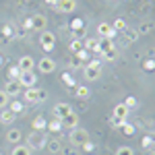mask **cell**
I'll list each match as a JSON object with an SVG mask.
<instances>
[{
    "label": "cell",
    "instance_id": "8fae6325",
    "mask_svg": "<svg viewBox=\"0 0 155 155\" xmlns=\"http://www.w3.org/2000/svg\"><path fill=\"white\" fill-rule=\"evenodd\" d=\"M17 66L21 68V72H31L33 66H35V60L31 58V56H21L19 62H17Z\"/></svg>",
    "mask_w": 155,
    "mask_h": 155
},
{
    "label": "cell",
    "instance_id": "681fc988",
    "mask_svg": "<svg viewBox=\"0 0 155 155\" xmlns=\"http://www.w3.org/2000/svg\"><path fill=\"white\" fill-rule=\"evenodd\" d=\"M151 155H155V151H151Z\"/></svg>",
    "mask_w": 155,
    "mask_h": 155
},
{
    "label": "cell",
    "instance_id": "d590c367",
    "mask_svg": "<svg viewBox=\"0 0 155 155\" xmlns=\"http://www.w3.org/2000/svg\"><path fill=\"white\" fill-rule=\"evenodd\" d=\"M124 35H126V39H124V44H132L134 39H137V31H124Z\"/></svg>",
    "mask_w": 155,
    "mask_h": 155
},
{
    "label": "cell",
    "instance_id": "52a82bcc",
    "mask_svg": "<svg viewBox=\"0 0 155 155\" xmlns=\"http://www.w3.org/2000/svg\"><path fill=\"white\" fill-rule=\"evenodd\" d=\"M37 71H39V72H44V74H50V72H54V71H56V62L50 58V56H44V58L37 62Z\"/></svg>",
    "mask_w": 155,
    "mask_h": 155
},
{
    "label": "cell",
    "instance_id": "7a4b0ae2",
    "mask_svg": "<svg viewBox=\"0 0 155 155\" xmlns=\"http://www.w3.org/2000/svg\"><path fill=\"white\" fill-rule=\"evenodd\" d=\"M46 97H48V93L44 89H33V87L25 89V93H23L25 104H39V101H46Z\"/></svg>",
    "mask_w": 155,
    "mask_h": 155
},
{
    "label": "cell",
    "instance_id": "ab89813d",
    "mask_svg": "<svg viewBox=\"0 0 155 155\" xmlns=\"http://www.w3.org/2000/svg\"><path fill=\"white\" fill-rule=\"evenodd\" d=\"M87 66H89V68H99V71H101V62H99V60H87Z\"/></svg>",
    "mask_w": 155,
    "mask_h": 155
},
{
    "label": "cell",
    "instance_id": "d4e9b609",
    "mask_svg": "<svg viewBox=\"0 0 155 155\" xmlns=\"http://www.w3.org/2000/svg\"><path fill=\"white\" fill-rule=\"evenodd\" d=\"M112 27L116 29V31H126L128 29V23H126V19H122V17H118L114 23H112Z\"/></svg>",
    "mask_w": 155,
    "mask_h": 155
},
{
    "label": "cell",
    "instance_id": "cb8c5ba5",
    "mask_svg": "<svg viewBox=\"0 0 155 155\" xmlns=\"http://www.w3.org/2000/svg\"><path fill=\"white\" fill-rule=\"evenodd\" d=\"M8 110H11L12 114H21V112L25 110V104H23V101H19V99H12V101H11V107H8Z\"/></svg>",
    "mask_w": 155,
    "mask_h": 155
},
{
    "label": "cell",
    "instance_id": "74e56055",
    "mask_svg": "<svg viewBox=\"0 0 155 155\" xmlns=\"http://www.w3.org/2000/svg\"><path fill=\"white\" fill-rule=\"evenodd\" d=\"M155 143L153 137H143V141H141V145H143V149H147V147H151V145Z\"/></svg>",
    "mask_w": 155,
    "mask_h": 155
},
{
    "label": "cell",
    "instance_id": "603a6c76",
    "mask_svg": "<svg viewBox=\"0 0 155 155\" xmlns=\"http://www.w3.org/2000/svg\"><path fill=\"white\" fill-rule=\"evenodd\" d=\"M11 155H31V147H27V145H15V149H12Z\"/></svg>",
    "mask_w": 155,
    "mask_h": 155
},
{
    "label": "cell",
    "instance_id": "8d00e7d4",
    "mask_svg": "<svg viewBox=\"0 0 155 155\" xmlns=\"http://www.w3.org/2000/svg\"><path fill=\"white\" fill-rule=\"evenodd\" d=\"M60 153H64V155H79L77 153V147H62V151H60Z\"/></svg>",
    "mask_w": 155,
    "mask_h": 155
},
{
    "label": "cell",
    "instance_id": "4dcf8cb0",
    "mask_svg": "<svg viewBox=\"0 0 155 155\" xmlns=\"http://www.w3.org/2000/svg\"><path fill=\"white\" fill-rule=\"evenodd\" d=\"M124 106L128 107V110H132V107H137V106H139V99H137L134 95H128L126 99H124Z\"/></svg>",
    "mask_w": 155,
    "mask_h": 155
},
{
    "label": "cell",
    "instance_id": "9a60e30c",
    "mask_svg": "<svg viewBox=\"0 0 155 155\" xmlns=\"http://www.w3.org/2000/svg\"><path fill=\"white\" fill-rule=\"evenodd\" d=\"M71 112H72V107L68 106V104H56V107H54V116L58 120H62L64 116H68Z\"/></svg>",
    "mask_w": 155,
    "mask_h": 155
},
{
    "label": "cell",
    "instance_id": "83f0119b",
    "mask_svg": "<svg viewBox=\"0 0 155 155\" xmlns=\"http://www.w3.org/2000/svg\"><path fill=\"white\" fill-rule=\"evenodd\" d=\"M8 101H11V97H8V93H6L4 89H0V110H4V107L8 106Z\"/></svg>",
    "mask_w": 155,
    "mask_h": 155
},
{
    "label": "cell",
    "instance_id": "ffe728a7",
    "mask_svg": "<svg viewBox=\"0 0 155 155\" xmlns=\"http://www.w3.org/2000/svg\"><path fill=\"white\" fill-rule=\"evenodd\" d=\"M15 118H17V114H12L11 110H2V114H0V122L2 124H11V122H15Z\"/></svg>",
    "mask_w": 155,
    "mask_h": 155
},
{
    "label": "cell",
    "instance_id": "b9f144b4",
    "mask_svg": "<svg viewBox=\"0 0 155 155\" xmlns=\"http://www.w3.org/2000/svg\"><path fill=\"white\" fill-rule=\"evenodd\" d=\"M81 147H83V149L87 151V153H93V151H95V145L91 143V141H87V143H85V145H81Z\"/></svg>",
    "mask_w": 155,
    "mask_h": 155
},
{
    "label": "cell",
    "instance_id": "e0dca14e",
    "mask_svg": "<svg viewBox=\"0 0 155 155\" xmlns=\"http://www.w3.org/2000/svg\"><path fill=\"white\" fill-rule=\"evenodd\" d=\"M31 126H33V130L44 132L46 128H48V120L44 118V116H35V118H33V122H31Z\"/></svg>",
    "mask_w": 155,
    "mask_h": 155
},
{
    "label": "cell",
    "instance_id": "e575fe53",
    "mask_svg": "<svg viewBox=\"0 0 155 155\" xmlns=\"http://www.w3.org/2000/svg\"><path fill=\"white\" fill-rule=\"evenodd\" d=\"M81 46H83V39H79V37H74V39L71 41V50H72V52H79Z\"/></svg>",
    "mask_w": 155,
    "mask_h": 155
},
{
    "label": "cell",
    "instance_id": "484cf974",
    "mask_svg": "<svg viewBox=\"0 0 155 155\" xmlns=\"http://www.w3.org/2000/svg\"><path fill=\"white\" fill-rule=\"evenodd\" d=\"M74 58L79 60V62H87V60H91V56H89V52L85 48H81L79 52H74Z\"/></svg>",
    "mask_w": 155,
    "mask_h": 155
},
{
    "label": "cell",
    "instance_id": "d6a6232c",
    "mask_svg": "<svg viewBox=\"0 0 155 155\" xmlns=\"http://www.w3.org/2000/svg\"><path fill=\"white\" fill-rule=\"evenodd\" d=\"M2 35H4V37H12V35H15V27H12L11 23H6L4 27H2Z\"/></svg>",
    "mask_w": 155,
    "mask_h": 155
},
{
    "label": "cell",
    "instance_id": "ba28073f",
    "mask_svg": "<svg viewBox=\"0 0 155 155\" xmlns=\"http://www.w3.org/2000/svg\"><path fill=\"white\" fill-rule=\"evenodd\" d=\"M58 12H64V15H71V12L77 11V0H58V4L54 6Z\"/></svg>",
    "mask_w": 155,
    "mask_h": 155
},
{
    "label": "cell",
    "instance_id": "c3c4849f",
    "mask_svg": "<svg viewBox=\"0 0 155 155\" xmlns=\"http://www.w3.org/2000/svg\"><path fill=\"white\" fill-rule=\"evenodd\" d=\"M2 64H4V56H0V66H2Z\"/></svg>",
    "mask_w": 155,
    "mask_h": 155
},
{
    "label": "cell",
    "instance_id": "277c9868",
    "mask_svg": "<svg viewBox=\"0 0 155 155\" xmlns=\"http://www.w3.org/2000/svg\"><path fill=\"white\" fill-rule=\"evenodd\" d=\"M39 44H41V48L46 50V52H52L54 46H56V35L46 29V31H41V35H39Z\"/></svg>",
    "mask_w": 155,
    "mask_h": 155
},
{
    "label": "cell",
    "instance_id": "f1b7e54d",
    "mask_svg": "<svg viewBox=\"0 0 155 155\" xmlns=\"http://www.w3.org/2000/svg\"><path fill=\"white\" fill-rule=\"evenodd\" d=\"M71 29H72V31H83L85 23L81 21V19H72V21H71Z\"/></svg>",
    "mask_w": 155,
    "mask_h": 155
},
{
    "label": "cell",
    "instance_id": "ee69618b",
    "mask_svg": "<svg viewBox=\"0 0 155 155\" xmlns=\"http://www.w3.org/2000/svg\"><path fill=\"white\" fill-rule=\"evenodd\" d=\"M106 60H116V50H112L110 54H106Z\"/></svg>",
    "mask_w": 155,
    "mask_h": 155
},
{
    "label": "cell",
    "instance_id": "60d3db41",
    "mask_svg": "<svg viewBox=\"0 0 155 155\" xmlns=\"http://www.w3.org/2000/svg\"><path fill=\"white\" fill-rule=\"evenodd\" d=\"M143 66L147 68V71H153V68H155V60H153V58H147V60L143 62Z\"/></svg>",
    "mask_w": 155,
    "mask_h": 155
},
{
    "label": "cell",
    "instance_id": "bcb514c9",
    "mask_svg": "<svg viewBox=\"0 0 155 155\" xmlns=\"http://www.w3.org/2000/svg\"><path fill=\"white\" fill-rule=\"evenodd\" d=\"M23 27H25V29H31V19H25V21H23Z\"/></svg>",
    "mask_w": 155,
    "mask_h": 155
},
{
    "label": "cell",
    "instance_id": "f6af8a7d",
    "mask_svg": "<svg viewBox=\"0 0 155 155\" xmlns=\"http://www.w3.org/2000/svg\"><path fill=\"white\" fill-rule=\"evenodd\" d=\"M62 79H64V81H66L68 85H74V81H72V77H71V74H64Z\"/></svg>",
    "mask_w": 155,
    "mask_h": 155
},
{
    "label": "cell",
    "instance_id": "d6986e66",
    "mask_svg": "<svg viewBox=\"0 0 155 155\" xmlns=\"http://www.w3.org/2000/svg\"><path fill=\"white\" fill-rule=\"evenodd\" d=\"M85 79H87V81H97V79H99V77H101V71H99V68H89V66H85Z\"/></svg>",
    "mask_w": 155,
    "mask_h": 155
},
{
    "label": "cell",
    "instance_id": "7dc6e473",
    "mask_svg": "<svg viewBox=\"0 0 155 155\" xmlns=\"http://www.w3.org/2000/svg\"><path fill=\"white\" fill-rule=\"evenodd\" d=\"M46 4H50V6H56V4H58V0H46Z\"/></svg>",
    "mask_w": 155,
    "mask_h": 155
},
{
    "label": "cell",
    "instance_id": "8992f818",
    "mask_svg": "<svg viewBox=\"0 0 155 155\" xmlns=\"http://www.w3.org/2000/svg\"><path fill=\"white\" fill-rule=\"evenodd\" d=\"M116 33H118V31L112 27V23H106V21H104V23L97 25V37H107V39H114V37H116Z\"/></svg>",
    "mask_w": 155,
    "mask_h": 155
},
{
    "label": "cell",
    "instance_id": "4316f807",
    "mask_svg": "<svg viewBox=\"0 0 155 155\" xmlns=\"http://www.w3.org/2000/svg\"><path fill=\"white\" fill-rule=\"evenodd\" d=\"M83 46H85V50L87 52H95V48H97V39H93V37H87L83 41Z\"/></svg>",
    "mask_w": 155,
    "mask_h": 155
},
{
    "label": "cell",
    "instance_id": "836d02e7",
    "mask_svg": "<svg viewBox=\"0 0 155 155\" xmlns=\"http://www.w3.org/2000/svg\"><path fill=\"white\" fill-rule=\"evenodd\" d=\"M134 130H137V128H134V124L124 122V126H122V132H124V134H128V137H130V134H134Z\"/></svg>",
    "mask_w": 155,
    "mask_h": 155
},
{
    "label": "cell",
    "instance_id": "1f68e13d",
    "mask_svg": "<svg viewBox=\"0 0 155 155\" xmlns=\"http://www.w3.org/2000/svg\"><path fill=\"white\" fill-rule=\"evenodd\" d=\"M116 155H134V151H132V147L122 145V147H118V149H116Z\"/></svg>",
    "mask_w": 155,
    "mask_h": 155
},
{
    "label": "cell",
    "instance_id": "5b68a950",
    "mask_svg": "<svg viewBox=\"0 0 155 155\" xmlns=\"http://www.w3.org/2000/svg\"><path fill=\"white\" fill-rule=\"evenodd\" d=\"M112 50H116L114 48V39H107V37H99V39H97V48H95L97 54L106 56V54H110Z\"/></svg>",
    "mask_w": 155,
    "mask_h": 155
},
{
    "label": "cell",
    "instance_id": "f907efd6",
    "mask_svg": "<svg viewBox=\"0 0 155 155\" xmlns=\"http://www.w3.org/2000/svg\"><path fill=\"white\" fill-rule=\"evenodd\" d=\"M89 155H93V153H89Z\"/></svg>",
    "mask_w": 155,
    "mask_h": 155
},
{
    "label": "cell",
    "instance_id": "2e32d148",
    "mask_svg": "<svg viewBox=\"0 0 155 155\" xmlns=\"http://www.w3.org/2000/svg\"><path fill=\"white\" fill-rule=\"evenodd\" d=\"M21 139H23V132L19 130V128H11V130L6 132V141L12 145H19L21 143Z\"/></svg>",
    "mask_w": 155,
    "mask_h": 155
},
{
    "label": "cell",
    "instance_id": "6da1fadb",
    "mask_svg": "<svg viewBox=\"0 0 155 155\" xmlns=\"http://www.w3.org/2000/svg\"><path fill=\"white\" fill-rule=\"evenodd\" d=\"M48 143V139L44 137V132L39 130H31L29 132V137H27V147H31V151H39V149H44Z\"/></svg>",
    "mask_w": 155,
    "mask_h": 155
},
{
    "label": "cell",
    "instance_id": "7bdbcfd3",
    "mask_svg": "<svg viewBox=\"0 0 155 155\" xmlns=\"http://www.w3.org/2000/svg\"><path fill=\"white\" fill-rule=\"evenodd\" d=\"M151 29H153V25H151V23H147V25H141V27H139V33H149Z\"/></svg>",
    "mask_w": 155,
    "mask_h": 155
},
{
    "label": "cell",
    "instance_id": "30bf717a",
    "mask_svg": "<svg viewBox=\"0 0 155 155\" xmlns=\"http://www.w3.org/2000/svg\"><path fill=\"white\" fill-rule=\"evenodd\" d=\"M62 122V128H68V130H74V128H79V116L71 112L68 116H64V118L60 120Z\"/></svg>",
    "mask_w": 155,
    "mask_h": 155
},
{
    "label": "cell",
    "instance_id": "4fadbf2b",
    "mask_svg": "<svg viewBox=\"0 0 155 155\" xmlns=\"http://www.w3.org/2000/svg\"><path fill=\"white\" fill-rule=\"evenodd\" d=\"M128 112H130V110L124 106V101H122V104H116V106H114L112 116H114V118H120V120H126L128 118Z\"/></svg>",
    "mask_w": 155,
    "mask_h": 155
},
{
    "label": "cell",
    "instance_id": "9c48e42d",
    "mask_svg": "<svg viewBox=\"0 0 155 155\" xmlns=\"http://www.w3.org/2000/svg\"><path fill=\"white\" fill-rule=\"evenodd\" d=\"M35 81H37V77H35V72H33V71H31V72H21V77H19V85H21L23 89L35 87Z\"/></svg>",
    "mask_w": 155,
    "mask_h": 155
},
{
    "label": "cell",
    "instance_id": "5bb4252c",
    "mask_svg": "<svg viewBox=\"0 0 155 155\" xmlns=\"http://www.w3.org/2000/svg\"><path fill=\"white\" fill-rule=\"evenodd\" d=\"M21 85H19V81H8V83L4 85V91L8 93V97H17L19 93H21Z\"/></svg>",
    "mask_w": 155,
    "mask_h": 155
},
{
    "label": "cell",
    "instance_id": "f35d334b",
    "mask_svg": "<svg viewBox=\"0 0 155 155\" xmlns=\"http://www.w3.org/2000/svg\"><path fill=\"white\" fill-rule=\"evenodd\" d=\"M110 122H112V126H114V128H122L126 120H120V118H114V116H112V120H110Z\"/></svg>",
    "mask_w": 155,
    "mask_h": 155
},
{
    "label": "cell",
    "instance_id": "7c38bea8",
    "mask_svg": "<svg viewBox=\"0 0 155 155\" xmlns=\"http://www.w3.org/2000/svg\"><path fill=\"white\" fill-rule=\"evenodd\" d=\"M46 25H48V19H46L44 15L31 17V29H35V31H46Z\"/></svg>",
    "mask_w": 155,
    "mask_h": 155
},
{
    "label": "cell",
    "instance_id": "f546056e",
    "mask_svg": "<svg viewBox=\"0 0 155 155\" xmlns=\"http://www.w3.org/2000/svg\"><path fill=\"white\" fill-rule=\"evenodd\" d=\"M60 128H62V122H60L58 118H54L52 122H48V130H52V132H58Z\"/></svg>",
    "mask_w": 155,
    "mask_h": 155
},
{
    "label": "cell",
    "instance_id": "ac0fdd59",
    "mask_svg": "<svg viewBox=\"0 0 155 155\" xmlns=\"http://www.w3.org/2000/svg\"><path fill=\"white\" fill-rule=\"evenodd\" d=\"M46 149H48L50 153H60L62 151V143H60V139H50L48 143H46Z\"/></svg>",
    "mask_w": 155,
    "mask_h": 155
},
{
    "label": "cell",
    "instance_id": "7402d4cb",
    "mask_svg": "<svg viewBox=\"0 0 155 155\" xmlns=\"http://www.w3.org/2000/svg\"><path fill=\"white\" fill-rule=\"evenodd\" d=\"M74 95L79 97V99H87V97L91 95V91H89V87H87V85H79V87L74 89Z\"/></svg>",
    "mask_w": 155,
    "mask_h": 155
},
{
    "label": "cell",
    "instance_id": "44dd1931",
    "mask_svg": "<svg viewBox=\"0 0 155 155\" xmlns=\"http://www.w3.org/2000/svg\"><path fill=\"white\" fill-rule=\"evenodd\" d=\"M6 77H8V81H19V77H21V68H19L17 64L8 66V71H6Z\"/></svg>",
    "mask_w": 155,
    "mask_h": 155
},
{
    "label": "cell",
    "instance_id": "3957f363",
    "mask_svg": "<svg viewBox=\"0 0 155 155\" xmlns=\"http://www.w3.org/2000/svg\"><path fill=\"white\" fill-rule=\"evenodd\" d=\"M68 139H71V145L72 147H81V145H85L91 137H89V132L85 130V128H74V130H71V134H68Z\"/></svg>",
    "mask_w": 155,
    "mask_h": 155
}]
</instances>
